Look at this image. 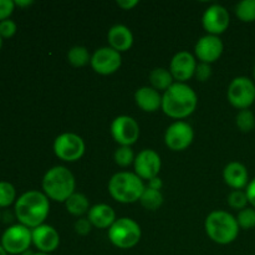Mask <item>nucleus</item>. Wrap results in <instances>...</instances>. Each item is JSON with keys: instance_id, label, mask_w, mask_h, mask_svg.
Here are the masks:
<instances>
[{"instance_id": "1", "label": "nucleus", "mask_w": 255, "mask_h": 255, "mask_svg": "<svg viewBox=\"0 0 255 255\" xmlns=\"http://www.w3.org/2000/svg\"><path fill=\"white\" fill-rule=\"evenodd\" d=\"M49 212L50 202L44 192L27 191L15 202V217L20 224L30 229L44 224Z\"/></svg>"}, {"instance_id": "2", "label": "nucleus", "mask_w": 255, "mask_h": 255, "mask_svg": "<svg viewBox=\"0 0 255 255\" xmlns=\"http://www.w3.org/2000/svg\"><path fill=\"white\" fill-rule=\"evenodd\" d=\"M198 97L196 91L183 82L172 85L162 96V111L172 119L182 120L191 116L197 109Z\"/></svg>"}, {"instance_id": "3", "label": "nucleus", "mask_w": 255, "mask_h": 255, "mask_svg": "<svg viewBox=\"0 0 255 255\" xmlns=\"http://www.w3.org/2000/svg\"><path fill=\"white\" fill-rule=\"evenodd\" d=\"M74 174L64 166H55L45 173L42 178V189L45 196L55 202H66L75 193Z\"/></svg>"}, {"instance_id": "4", "label": "nucleus", "mask_w": 255, "mask_h": 255, "mask_svg": "<svg viewBox=\"0 0 255 255\" xmlns=\"http://www.w3.org/2000/svg\"><path fill=\"white\" fill-rule=\"evenodd\" d=\"M206 233L214 243H233L239 234V226L236 217L226 211H214L209 214L204 222Z\"/></svg>"}, {"instance_id": "5", "label": "nucleus", "mask_w": 255, "mask_h": 255, "mask_svg": "<svg viewBox=\"0 0 255 255\" xmlns=\"http://www.w3.org/2000/svg\"><path fill=\"white\" fill-rule=\"evenodd\" d=\"M146 189L143 181L131 172H119L109 182V192L115 201L124 204L134 203L141 199Z\"/></svg>"}, {"instance_id": "6", "label": "nucleus", "mask_w": 255, "mask_h": 255, "mask_svg": "<svg viewBox=\"0 0 255 255\" xmlns=\"http://www.w3.org/2000/svg\"><path fill=\"white\" fill-rule=\"evenodd\" d=\"M141 227L131 218L116 219L109 228V239L120 249H131L141 241Z\"/></svg>"}, {"instance_id": "7", "label": "nucleus", "mask_w": 255, "mask_h": 255, "mask_svg": "<svg viewBox=\"0 0 255 255\" xmlns=\"http://www.w3.org/2000/svg\"><path fill=\"white\" fill-rule=\"evenodd\" d=\"M32 243L31 229L22 224H12L4 231L0 244L7 254L17 255L29 251Z\"/></svg>"}, {"instance_id": "8", "label": "nucleus", "mask_w": 255, "mask_h": 255, "mask_svg": "<svg viewBox=\"0 0 255 255\" xmlns=\"http://www.w3.org/2000/svg\"><path fill=\"white\" fill-rule=\"evenodd\" d=\"M228 101L238 110H248L255 102V84L249 77L232 80L228 87Z\"/></svg>"}, {"instance_id": "9", "label": "nucleus", "mask_w": 255, "mask_h": 255, "mask_svg": "<svg viewBox=\"0 0 255 255\" xmlns=\"http://www.w3.org/2000/svg\"><path fill=\"white\" fill-rule=\"evenodd\" d=\"M54 152L62 161L76 162L84 156L85 142L79 134L66 132L55 138Z\"/></svg>"}, {"instance_id": "10", "label": "nucleus", "mask_w": 255, "mask_h": 255, "mask_svg": "<svg viewBox=\"0 0 255 255\" xmlns=\"http://www.w3.org/2000/svg\"><path fill=\"white\" fill-rule=\"evenodd\" d=\"M111 134L117 143L129 147L138 139L139 126L136 120L131 116L122 115L112 121Z\"/></svg>"}, {"instance_id": "11", "label": "nucleus", "mask_w": 255, "mask_h": 255, "mask_svg": "<svg viewBox=\"0 0 255 255\" xmlns=\"http://www.w3.org/2000/svg\"><path fill=\"white\" fill-rule=\"evenodd\" d=\"M194 138L193 128L184 121L173 122L164 133L166 146L172 151H184L191 146Z\"/></svg>"}, {"instance_id": "12", "label": "nucleus", "mask_w": 255, "mask_h": 255, "mask_svg": "<svg viewBox=\"0 0 255 255\" xmlns=\"http://www.w3.org/2000/svg\"><path fill=\"white\" fill-rule=\"evenodd\" d=\"M91 66L95 72L100 75L115 74L121 67V54L110 46L97 49L91 56Z\"/></svg>"}, {"instance_id": "13", "label": "nucleus", "mask_w": 255, "mask_h": 255, "mask_svg": "<svg viewBox=\"0 0 255 255\" xmlns=\"http://www.w3.org/2000/svg\"><path fill=\"white\" fill-rule=\"evenodd\" d=\"M231 22V16H229L228 10L219 4H213L204 11L203 17H202V24H203L204 30L209 35H218L223 34L229 26Z\"/></svg>"}, {"instance_id": "14", "label": "nucleus", "mask_w": 255, "mask_h": 255, "mask_svg": "<svg viewBox=\"0 0 255 255\" xmlns=\"http://www.w3.org/2000/svg\"><path fill=\"white\" fill-rule=\"evenodd\" d=\"M134 173L141 179H149L158 177L161 171V157L153 149H142L134 158Z\"/></svg>"}, {"instance_id": "15", "label": "nucleus", "mask_w": 255, "mask_h": 255, "mask_svg": "<svg viewBox=\"0 0 255 255\" xmlns=\"http://www.w3.org/2000/svg\"><path fill=\"white\" fill-rule=\"evenodd\" d=\"M196 57L188 51L177 52L171 60L169 71L177 82H186L194 76L197 69Z\"/></svg>"}, {"instance_id": "16", "label": "nucleus", "mask_w": 255, "mask_h": 255, "mask_svg": "<svg viewBox=\"0 0 255 255\" xmlns=\"http://www.w3.org/2000/svg\"><path fill=\"white\" fill-rule=\"evenodd\" d=\"M223 49L224 45L219 36L208 34L198 40L194 52L199 61L211 65L212 62L217 61L221 57V55L223 54Z\"/></svg>"}, {"instance_id": "17", "label": "nucleus", "mask_w": 255, "mask_h": 255, "mask_svg": "<svg viewBox=\"0 0 255 255\" xmlns=\"http://www.w3.org/2000/svg\"><path fill=\"white\" fill-rule=\"evenodd\" d=\"M32 244L41 253L50 254L59 248L60 236L54 227L49 224H41L36 228L31 229Z\"/></svg>"}, {"instance_id": "18", "label": "nucleus", "mask_w": 255, "mask_h": 255, "mask_svg": "<svg viewBox=\"0 0 255 255\" xmlns=\"http://www.w3.org/2000/svg\"><path fill=\"white\" fill-rule=\"evenodd\" d=\"M223 179L234 191L243 189L244 187L248 186V169H247V167L244 164L239 163V162H231L224 168Z\"/></svg>"}, {"instance_id": "19", "label": "nucleus", "mask_w": 255, "mask_h": 255, "mask_svg": "<svg viewBox=\"0 0 255 255\" xmlns=\"http://www.w3.org/2000/svg\"><path fill=\"white\" fill-rule=\"evenodd\" d=\"M107 40H109L110 47L121 54V52L131 49L132 44H133V35L128 27L122 24H117L109 30Z\"/></svg>"}, {"instance_id": "20", "label": "nucleus", "mask_w": 255, "mask_h": 255, "mask_svg": "<svg viewBox=\"0 0 255 255\" xmlns=\"http://www.w3.org/2000/svg\"><path fill=\"white\" fill-rule=\"evenodd\" d=\"M136 105L144 112H154L162 107V96L153 87L143 86L134 94Z\"/></svg>"}, {"instance_id": "21", "label": "nucleus", "mask_w": 255, "mask_h": 255, "mask_svg": "<svg viewBox=\"0 0 255 255\" xmlns=\"http://www.w3.org/2000/svg\"><path fill=\"white\" fill-rule=\"evenodd\" d=\"M87 219L91 222L92 227H96V228L100 229H106L110 228L116 222V213L107 204H96V206L90 208Z\"/></svg>"}, {"instance_id": "22", "label": "nucleus", "mask_w": 255, "mask_h": 255, "mask_svg": "<svg viewBox=\"0 0 255 255\" xmlns=\"http://www.w3.org/2000/svg\"><path fill=\"white\" fill-rule=\"evenodd\" d=\"M173 80L171 71L164 67H156L149 74V82L157 91H167L173 85Z\"/></svg>"}, {"instance_id": "23", "label": "nucleus", "mask_w": 255, "mask_h": 255, "mask_svg": "<svg viewBox=\"0 0 255 255\" xmlns=\"http://www.w3.org/2000/svg\"><path fill=\"white\" fill-rule=\"evenodd\" d=\"M67 212L72 216H84L85 213H89L90 211V203L89 198L82 193H76L75 192L72 196L69 197L66 202H65Z\"/></svg>"}, {"instance_id": "24", "label": "nucleus", "mask_w": 255, "mask_h": 255, "mask_svg": "<svg viewBox=\"0 0 255 255\" xmlns=\"http://www.w3.org/2000/svg\"><path fill=\"white\" fill-rule=\"evenodd\" d=\"M67 60L75 67H82L91 62V55L85 46H72L67 52Z\"/></svg>"}, {"instance_id": "25", "label": "nucleus", "mask_w": 255, "mask_h": 255, "mask_svg": "<svg viewBox=\"0 0 255 255\" xmlns=\"http://www.w3.org/2000/svg\"><path fill=\"white\" fill-rule=\"evenodd\" d=\"M139 202H141L142 207H144L148 211H157L163 204V196H162L161 191H156V189L146 187Z\"/></svg>"}, {"instance_id": "26", "label": "nucleus", "mask_w": 255, "mask_h": 255, "mask_svg": "<svg viewBox=\"0 0 255 255\" xmlns=\"http://www.w3.org/2000/svg\"><path fill=\"white\" fill-rule=\"evenodd\" d=\"M236 14L243 22L255 21V0H242L236 6Z\"/></svg>"}, {"instance_id": "27", "label": "nucleus", "mask_w": 255, "mask_h": 255, "mask_svg": "<svg viewBox=\"0 0 255 255\" xmlns=\"http://www.w3.org/2000/svg\"><path fill=\"white\" fill-rule=\"evenodd\" d=\"M16 202V191L10 182L0 181V208H6Z\"/></svg>"}, {"instance_id": "28", "label": "nucleus", "mask_w": 255, "mask_h": 255, "mask_svg": "<svg viewBox=\"0 0 255 255\" xmlns=\"http://www.w3.org/2000/svg\"><path fill=\"white\" fill-rule=\"evenodd\" d=\"M236 124L238 128L244 133L253 131L255 127V116L251 110H241L236 117Z\"/></svg>"}, {"instance_id": "29", "label": "nucleus", "mask_w": 255, "mask_h": 255, "mask_svg": "<svg viewBox=\"0 0 255 255\" xmlns=\"http://www.w3.org/2000/svg\"><path fill=\"white\" fill-rule=\"evenodd\" d=\"M237 222H238L239 228L246 229V231L253 229L255 227V209L252 207V208H244L239 211Z\"/></svg>"}, {"instance_id": "30", "label": "nucleus", "mask_w": 255, "mask_h": 255, "mask_svg": "<svg viewBox=\"0 0 255 255\" xmlns=\"http://www.w3.org/2000/svg\"><path fill=\"white\" fill-rule=\"evenodd\" d=\"M114 158L115 162H116L120 167H127L131 163H133L136 157H134L133 151L131 149V147L121 146L120 148L116 149Z\"/></svg>"}, {"instance_id": "31", "label": "nucleus", "mask_w": 255, "mask_h": 255, "mask_svg": "<svg viewBox=\"0 0 255 255\" xmlns=\"http://www.w3.org/2000/svg\"><path fill=\"white\" fill-rule=\"evenodd\" d=\"M248 197H247V193L242 189H238V191H233L229 193L228 196V204L233 209H237V211H242V209L247 208V204H248Z\"/></svg>"}, {"instance_id": "32", "label": "nucleus", "mask_w": 255, "mask_h": 255, "mask_svg": "<svg viewBox=\"0 0 255 255\" xmlns=\"http://www.w3.org/2000/svg\"><path fill=\"white\" fill-rule=\"evenodd\" d=\"M16 24H15L14 20L11 19H5L2 21H0V36L2 39H7V37L14 36L15 32H16Z\"/></svg>"}, {"instance_id": "33", "label": "nucleus", "mask_w": 255, "mask_h": 255, "mask_svg": "<svg viewBox=\"0 0 255 255\" xmlns=\"http://www.w3.org/2000/svg\"><path fill=\"white\" fill-rule=\"evenodd\" d=\"M194 76L197 77L198 81H207L209 77L212 76V67L209 64H204V62H201V64L197 65V69H196V74Z\"/></svg>"}, {"instance_id": "34", "label": "nucleus", "mask_w": 255, "mask_h": 255, "mask_svg": "<svg viewBox=\"0 0 255 255\" xmlns=\"http://www.w3.org/2000/svg\"><path fill=\"white\" fill-rule=\"evenodd\" d=\"M74 228L75 232H76L77 234H80V236H87V234H90V232H91L92 224L87 218H80L75 222Z\"/></svg>"}, {"instance_id": "35", "label": "nucleus", "mask_w": 255, "mask_h": 255, "mask_svg": "<svg viewBox=\"0 0 255 255\" xmlns=\"http://www.w3.org/2000/svg\"><path fill=\"white\" fill-rule=\"evenodd\" d=\"M15 9V2L12 0H0V21L9 19Z\"/></svg>"}, {"instance_id": "36", "label": "nucleus", "mask_w": 255, "mask_h": 255, "mask_svg": "<svg viewBox=\"0 0 255 255\" xmlns=\"http://www.w3.org/2000/svg\"><path fill=\"white\" fill-rule=\"evenodd\" d=\"M247 197H248V202L252 204V207L255 209V178L252 179L248 183L246 189Z\"/></svg>"}, {"instance_id": "37", "label": "nucleus", "mask_w": 255, "mask_h": 255, "mask_svg": "<svg viewBox=\"0 0 255 255\" xmlns=\"http://www.w3.org/2000/svg\"><path fill=\"white\" fill-rule=\"evenodd\" d=\"M137 4H138L137 0H119V1H117V5L124 10H131L132 7L136 6Z\"/></svg>"}, {"instance_id": "38", "label": "nucleus", "mask_w": 255, "mask_h": 255, "mask_svg": "<svg viewBox=\"0 0 255 255\" xmlns=\"http://www.w3.org/2000/svg\"><path fill=\"white\" fill-rule=\"evenodd\" d=\"M148 188L151 189H156V191H161V188L163 187V182L159 177H154V178L149 179L148 181Z\"/></svg>"}, {"instance_id": "39", "label": "nucleus", "mask_w": 255, "mask_h": 255, "mask_svg": "<svg viewBox=\"0 0 255 255\" xmlns=\"http://www.w3.org/2000/svg\"><path fill=\"white\" fill-rule=\"evenodd\" d=\"M14 2L17 6H29V5L34 4L32 0H14Z\"/></svg>"}, {"instance_id": "40", "label": "nucleus", "mask_w": 255, "mask_h": 255, "mask_svg": "<svg viewBox=\"0 0 255 255\" xmlns=\"http://www.w3.org/2000/svg\"><path fill=\"white\" fill-rule=\"evenodd\" d=\"M0 255H7L6 252H5L4 248L1 247V244H0Z\"/></svg>"}, {"instance_id": "41", "label": "nucleus", "mask_w": 255, "mask_h": 255, "mask_svg": "<svg viewBox=\"0 0 255 255\" xmlns=\"http://www.w3.org/2000/svg\"><path fill=\"white\" fill-rule=\"evenodd\" d=\"M34 255H50V254H46V253H41V252H39V253H34Z\"/></svg>"}, {"instance_id": "42", "label": "nucleus", "mask_w": 255, "mask_h": 255, "mask_svg": "<svg viewBox=\"0 0 255 255\" xmlns=\"http://www.w3.org/2000/svg\"><path fill=\"white\" fill-rule=\"evenodd\" d=\"M1 46H2V37L0 36V49H1Z\"/></svg>"}, {"instance_id": "43", "label": "nucleus", "mask_w": 255, "mask_h": 255, "mask_svg": "<svg viewBox=\"0 0 255 255\" xmlns=\"http://www.w3.org/2000/svg\"><path fill=\"white\" fill-rule=\"evenodd\" d=\"M254 80H255V66H254Z\"/></svg>"}, {"instance_id": "44", "label": "nucleus", "mask_w": 255, "mask_h": 255, "mask_svg": "<svg viewBox=\"0 0 255 255\" xmlns=\"http://www.w3.org/2000/svg\"><path fill=\"white\" fill-rule=\"evenodd\" d=\"M0 218H1V213H0Z\"/></svg>"}]
</instances>
